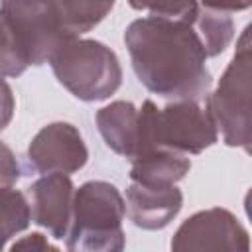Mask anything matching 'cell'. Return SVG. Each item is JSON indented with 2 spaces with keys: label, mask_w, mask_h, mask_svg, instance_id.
Segmentation results:
<instances>
[{
  "label": "cell",
  "mask_w": 252,
  "mask_h": 252,
  "mask_svg": "<svg viewBox=\"0 0 252 252\" xmlns=\"http://www.w3.org/2000/svg\"><path fill=\"white\" fill-rule=\"evenodd\" d=\"M124 41L132 67L148 91L193 102L207 94V51L193 24L159 16L138 18L126 28Z\"/></svg>",
  "instance_id": "obj_1"
},
{
  "label": "cell",
  "mask_w": 252,
  "mask_h": 252,
  "mask_svg": "<svg viewBox=\"0 0 252 252\" xmlns=\"http://www.w3.org/2000/svg\"><path fill=\"white\" fill-rule=\"evenodd\" d=\"M112 2H2L0 75L18 77L49 61L63 45L94 28Z\"/></svg>",
  "instance_id": "obj_2"
},
{
  "label": "cell",
  "mask_w": 252,
  "mask_h": 252,
  "mask_svg": "<svg viewBox=\"0 0 252 252\" xmlns=\"http://www.w3.org/2000/svg\"><path fill=\"white\" fill-rule=\"evenodd\" d=\"M217 138L209 112L197 102L175 100L158 108L152 100H144L138 108V146L132 159L152 150H171L183 156L201 154Z\"/></svg>",
  "instance_id": "obj_3"
},
{
  "label": "cell",
  "mask_w": 252,
  "mask_h": 252,
  "mask_svg": "<svg viewBox=\"0 0 252 252\" xmlns=\"http://www.w3.org/2000/svg\"><path fill=\"white\" fill-rule=\"evenodd\" d=\"M124 199L106 181H87L73 197L67 252H122Z\"/></svg>",
  "instance_id": "obj_4"
},
{
  "label": "cell",
  "mask_w": 252,
  "mask_h": 252,
  "mask_svg": "<svg viewBox=\"0 0 252 252\" xmlns=\"http://www.w3.org/2000/svg\"><path fill=\"white\" fill-rule=\"evenodd\" d=\"M49 65L57 81L81 100H104L122 83L116 53L96 39H73L63 45Z\"/></svg>",
  "instance_id": "obj_5"
},
{
  "label": "cell",
  "mask_w": 252,
  "mask_h": 252,
  "mask_svg": "<svg viewBox=\"0 0 252 252\" xmlns=\"http://www.w3.org/2000/svg\"><path fill=\"white\" fill-rule=\"evenodd\" d=\"M250 28L242 32L238 49L220 77L219 87L207 96V112L226 146L250 150Z\"/></svg>",
  "instance_id": "obj_6"
},
{
  "label": "cell",
  "mask_w": 252,
  "mask_h": 252,
  "mask_svg": "<svg viewBox=\"0 0 252 252\" xmlns=\"http://www.w3.org/2000/svg\"><path fill=\"white\" fill-rule=\"evenodd\" d=\"M171 252H250V238L230 211L213 207L181 222L173 234Z\"/></svg>",
  "instance_id": "obj_7"
},
{
  "label": "cell",
  "mask_w": 252,
  "mask_h": 252,
  "mask_svg": "<svg viewBox=\"0 0 252 252\" xmlns=\"http://www.w3.org/2000/svg\"><path fill=\"white\" fill-rule=\"evenodd\" d=\"M89 159L87 146L79 130L69 122H51L43 126L28 148V163L35 173L69 175L81 169Z\"/></svg>",
  "instance_id": "obj_8"
},
{
  "label": "cell",
  "mask_w": 252,
  "mask_h": 252,
  "mask_svg": "<svg viewBox=\"0 0 252 252\" xmlns=\"http://www.w3.org/2000/svg\"><path fill=\"white\" fill-rule=\"evenodd\" d=\"M73 181L63 173H49L28 187V205L33 222L55 238H65L73 215Z\"/></svg>",
  "instance_id": "obj_9"
},
{
  "label": "cell",
  "mask_w": 252,
  "mask_h": 252,
  "mask_svg": "<svg viewBox=\"0 0 252 252\" xmlns=\"http://www.w3.org/2000/svg\"><path fill=\"white\" fill-rule=\"evenodd\" d=\"M183 195L175 185L150 187L132 183L126 189L124 209L130 220L146 230H159L167 226L181 211Z\"/></svg>",
  "instance_id": "obj_10"
},
{
  "label": "cell",
  "mask_w": 252,
  "mask_h": 252,
  "mask_svg": "<svg viewBox=\"0 0 252 252\" xmlns=\"http://www.w3.org/2000/svg\"><path fill=\"white\" fill-rule=\"evenodd\" d=\"M96 126L106 146L132 159L138 146V108L128 100H114L96 112Z\"/></svg>",
  "instance_id": "obj_11"
},
{
  "label": "cell",
  "mask_w": 252,
  "mask_h": 252,
  "mask_svg": "<svg viewBox=\"0 0 252 252\" xmlns=\"http://www.w3.org/2000/svg\"><path fill=\"white\" fill-rule=\"evenodd\" d=\"M191 169V161L187 156L171 152V150H152L136 159H132L130 179L132 183L163 187L175 185L185 173Z\"/></svg>",
  "instance_id": "obj_12"
},
{
  "label": "cell",
  "mask_w": 252,
  "mask_h": 252,
  "mask_svg": "<svg viewBox=\"0 0 252 252\" xmlns=\"http://www.w3.org/2000/svg\"><path fill=\"white\" fill-rule=\"evenodd\" d=\"M248 4L242 6H219V4H199L197 16L193 20V28L197 35L201 37L207 57H215L224 51V47L230 43L234 26L230 12L242 10Z\"/></svg>",
  "instance_id": "obj_13"
},
{
  "label": "cell",
  "mask_w": 252,
  "mask_h": 252,
  "mask_svg": "<svg viewBox=\"0 0 252 252\" xmlns=\"http://www.w3.org/2000/svg\"><path fill=\"white\" fill-rule=\"evenodd\" d=\"M30 220L32 213L24 193L12 187H0V252L14 234L28 228Z\"/></svg>",
  "instance_id": "obj_14"
},
{
  "label": "cell",
  "mask_w": 252,
  "mask_h": 252,
  "mask_svg": "<svg viewBox=\"0 0 252 252\" xmlns=\"http://www.w3.org/2000/svg\"><path fill=\"white\" fill-rule=\"evenodd\" d=\"M22 175L20 163L14 156V152L0 142V187H12Z\"/></svg>",
  "instance_id": "obj_15"
},
{
  "label": "cell",
  "mask_w": 252,
  "mask_h": 252,
  "mask_svg": "<svg viewBox=\"0 0 252 252\" xmlns=\"http://www.w3.org/2000/svg\"><path fill=\"white\" fill-rule=\"evenodd\" d=\"M8 252H61V250L55 248L41 232H32V234L16 240Z\"/></svg>",
  "instance_id": "obj_16"
},
{
  "label": "cell",
  "mask_w": 252,
  "mask_h": 252,
  "mask_svg": "<svg viewBox=\"0 0 252 252\" xmlns=\"http://www.w3.org/2000/svg\"><path fill=\"white\" fill-rule=\"evenodd\" d=\"M12 114H14V94L10 85L0 75V130L10 124Z\"/></svg>",
  "instance_id": "obj_17"
}]
</instances>
